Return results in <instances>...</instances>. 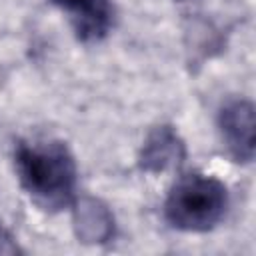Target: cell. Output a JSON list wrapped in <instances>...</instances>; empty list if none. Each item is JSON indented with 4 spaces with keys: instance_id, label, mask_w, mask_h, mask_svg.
<instances>
[{
    "instance_id": "6da1fadb",
    "label": "cell",
    "mask_w": 256,
    "mask_h": 256,
    "mask_svg": "<svg viewBox=\"0 0 256 256\" xmlns=\"http://www.w3.org/2000/svg\"><path fill=\"white\" fill-rule=\"evenodd\" d=\"M14 168L24 192L44 210H62L74 202L78 170L68 146L58 140H20Z\"/></svg>"
},
{
    "instance_id": "7a4b0ae2",
    "label": "cell",
    "mask_w": 256,
    "mask_h": 256,
    "mask_svg": "<svg viewBox=\"0 0 256 256\" xmlns=\"http://www.w3.org/2000/svg\"><path fill=\"white\" fill-rule=\"evenodd\" d=\"M228 188L214 176L192 172L176 180L164 202L168 224L182 232H208L226 214Z\"/></svg>"
},
{
    "instance_id": "3957f363",
    "label": "cell",
    "mask_w": 256,
    "mask_h": 256,
    "mask_svg": "<svg viewBox=\"0 0 256 256\" xmlns=\"http://www.w3.org/2000/svg\"><path fill=\"white\" fill-rule=\"evenodd\" d=\"M218 128L226 152L236 162L254 158V106L244 98L230 100L218 114Z\"/></svg>"
},
{
    "instance_id": "277c9868",
    "label": "cell",
    "mask_w": 256,
    "mask_h": 256,
    "mask_svg": "<svg viewBox=\"0 0 256 256\" xmlns=\"http://www.w3.org/2000/svg\"><path fill=\"white\" fill-rule=\"evenodd\" d=\"M70 20L72 30L82 42H98L108 36L114 24L110 0H52Z\"/></svg>"
},
{
    "instance_id": "5b68a950",
    "label": "cell",
    "mask_w": 256,
    "mask_h": 256,
    "mask_svg": "<svg viewBox=\"0 0 256 256\" xmlns=\"http://www.w3.org/2000/svg\"><path fill=\"white\" fill-rule=\"evenodd\" d=\"M184 158H186L184 140L172 126L164 124V126H156L144 140L138 156V164L144 172L158 174L178 168L184 162Z\"/></svg>"
},
{
    "instance_id": "8992f818",
    "label": "cell",
    "mask_w": 256,
    "mask_h": 256,
    "mask_svg": "<svg viewBox=\"0 0 256 256\" xmlns=\"http://www.w3.org/2000/svg\"><path fill=\"white\" fill-rule=\"evenodd\" d=\"M74 232L84 244H106L114 238L116 222L112 210L98 198L86 196L74 204Z\"/></svg>"
},
{
    "instance_id": "52a82bcc",
    "label": "cell",
    "mask_w": 256,
    "mask_h": 256,
    "mask_svg": "<svg viewBox=\"0 0 256 256\" xmlns=\"http://www.w3.org/2000/svg\"><path fill=\"white\" fill-rule=\"evenodd\" d=\"M18 252H22V248L18 246L16 238L0 222V254H18Z\"/></svg>"
}]
</instances>
